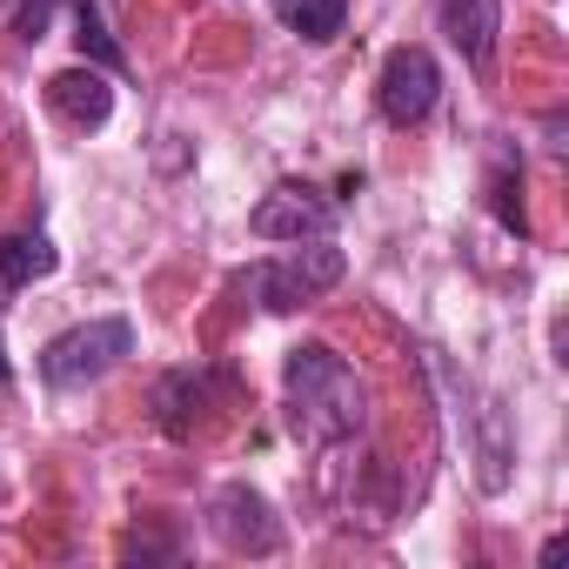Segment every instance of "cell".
<instances>
[{"label":"cell","mask_w":569,"mask_h":569,"mask_svg":"<svg viewBox=\"0 0 569 569\" xmlns=\"http://www.w3.org/2000/svg\"><path fill=\"white\" fill-rule=\"evenodd\" d=\"M48 108L68 121V128H108V114H114V81H108V68H61L54 81H48Z\"/></svg>","instance_id":"obj_8"},{"label":"cell","mask_w":569,"mask_h":569,"mask_svg":"<svg viewBox=\"0 0 569 569\" xmlns=\"http://www.w3.org/2000/svg\"><path fill=\"white\" fill-rule=\"evenodd\" d=\"M281 409H289V429L309 449H336V442L362 436L369 389L329 342H302V349H289V362H281Z\"/></svg>","instance_id":"obj_1"},{"label":"cell","mask_w":569,"mask_h":569,"mask_svg":"<svg viewBox=\"0 0 569 569\" xmlns=\"http://www.w3.org/2000/svg\"><path fill=\"white\" fill-rule=\"evenodd\" d=\"M248 228H254L261 241H316V234L336 228V201H322V194L302 188V181H281V188H268V194L254 201Z\"/></svg>","instance_id":"obj_6"},{"label":"cell","mask_w":569,"mask_h":569,"mask_svg":"<svg viewBox=\"0 0 569 569\" xmlns=\"http://www.w3.org/2000/svg\"><path fill=\"white\" fill-rule=\"evenodd\" d=\"M208 529H214L221 549H234V556H274V549H281V522H274L268 496L248 489V482H228V489L208 502Z\"/></svg>","instance_id":"obj_5"},{"label":"cell","mask_w":569,"mask_h":569,"mask_svg":"<svg viewBox=\"0 0 569 569\" xmlns=\"http://www.w3.org/2000/svg\"><path fill=\"white\" fill-rule=\"evenodd\" d=\"M8 8V28L21 34V41H48V28H54V8L61 0H0Z\"/></svg>","instance_id":"obj_13"},{"label":"cell","mask_w":569,"mask_h":569,"mask_svg":"<svg viewBox=\"0 0 569 569\" xmlns=\"http://www.w3.org/2000/svg\"><path fill=\"white\" fill-rule=\"evenodd\" d=\"M281 14V28L302 34V41H336L342 21H349V0H268Z\"/></svg>","instance_id":"obj_11"},{"label":"cell","mask_w":569,"mask_h":569,"mask_svg":"<svg viewBox=\"0 0 569 569\" xmlns=\"http://www.w3.org/2000/svg\"><path fill=\"white\" fill-rule=\"evenodd\" d=\"M436 94H442V68H436L429 48H396V54L382 61L376 108H382L389 128H422L429 108H436Z\"/></svg>","instance_id":"obj_4"},{"label":"cell","mask_w":569,"mask_h":569,"mask_svg":"<svg viewBox=\"0 0 569 569\" xmlns=\"http://www.w3.org/2000/svg\"><path fill=\"white\" fill-rule=\"evenodd\" d=\"M342 274H349V254H342L329 234H316L309 248L296 241V248L254 261V268L241 274V296H248L261 316H289V309H309V302H322L329 289H342Z\"/></svg>","instance_id":"obj_2"},{"label":"cell","mask_w":569,"mask_h":569,"mask_svg":"<svg viewBox=\"0 0 569 569\" xmlns=\"http://www.w3.org/2000/svg\"><path fill=\"white\" fill-rule=\"evenodd\" d=\"M0 382H8V349H0Z\"/></svg>","instance_id":"obj_15"},{"label":"cell","mask_w":569,"mask_h":569,"mask_svg":"<svg viewBox=\"0 0 569 569\" xmlns=\"http://www.w3.org/2000/svg\"><path fill=\"white\" fill-rule=\"evenodd\" d=\"M496 214H502V228H516V234L529 228V221H522V181H516L509 168H496Z\"/></svg>","instance_id":"obj_14"},{"label":"cell","mask_w":569,"mask_h":569,"mask_svg":"<svg viewBox=\"0 0 569 569\" xmlns=\"http://www.w3.org/2000/svg\"><path fill=\"white\" fill-rule=\"evenodd\" d=\"M68 8H74V41H81V54H94L101 68H121V48L108 41V28H101V14H94V0H68Z\"/></svg>","instance_id":"obj_12"},{"label":"cell","mask_w":569,"mask_h":569,"mask_svg":"<svg viewBox=\"0 0 569 569\" xmlns=\"http://www.w3.org/2000/svg\"><path fill=\"white\" fill-rule=\"evenodd\" d=\"M221 389H228V376H214V369H174V376L154 382V422L168 436H194Z\"/></svg>","instance_id":"obj_7"},{"label":"cell","mask_w":569,"mask_h":569,"mask_svg":"<svg viewBox=\"0 0 569 569\" xmlns=\"http://www.w3.org/2000/svg\"><path fill=\"white\" fill-rule=\"evenodd\" d=\"M442 28H449L456 54H462L476 74H489L496 34H502V8H496V0H442Z\"/></svg>","instance_id":"obj_9"},{"label":"cell","mask_w":569,"mask_h":569,"mask_svg":"<svg viewBox=\"0 0 569 569\" xmlns=\"http://www.w3.org/2000/svg\"><path fill=\"white\" fill-rule=\"evenodd\" d=\"M61 268V248L34 228V234H8L0 241V296H14V289H34V281H48Z\"/></svg>","instance_id":"obj_10"},{"label":"cell","mask_w":569,"mask_h":569,"mask_svg":"<svg viewBox=\"0 0 569 569\" xmlns=\"http://www.w3.org/2000/svg\"><path fill=\"white\" fill-rule=\"evenodd\" d=\"M128 356H134V322L128 316H101V322H81V329L54 336L41 349V376H48V389H88L108 369H121Z\"/></svg>","instance_id":"obj_3"}]
</instances>
